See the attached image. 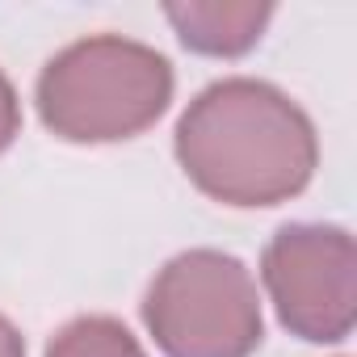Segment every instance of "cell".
Masks as SVG:
<instances>
[{
    "label": "cell",
    "mask_w": 357,
    "mask_h": 357,
    "mask_svg": "<svg viewBox=\"0 0 357 357\" xmlns=\"http://www.w3.org/2000/svg\"><path fill=\"white\" fill-rule=\"evenodd\" d=\"M43 357H147L143 340L118 315H76L43 349Z\"/></svg>",
    "instance_id": "6"
},
{
    "label": "cell",
    "mask_w": 357,
    "mask_h": 357,
    "mask_svg": "<svg viewBox=\"0 0 357 357\" xmlns=\"http://www.w3.org/2000/svg\"><path fill=\"white\" fill-rule=\"evenodd\" d=\"M278 324L307 344H340L357 319V248L340 223H286L261 252Z\"/></svg>",
    "instance_id": "4"
},
{
    "label": "cell",
    "mask_w": 357,
    "mask_h": 357,
    "mask_svg": "<svg viewBox=\"0 0 357 357\" xmlns=\"http://www.w3.org/2000/svg\"><path fill=\"white\" fill-rule=\"evenodd\" d=\"M139 315L164 357H252L265 340L261 286L223 248L168 257L147 282Z\"/></svg>",
    "instance_id": "3"
},
{
    "label": "cell",
    "mask_w": 357,
    "mask_h": 357,
    "mask_svg": "<svg viewBox=\"0 0 357 357\" xmlns=\"http://www.w3.org/2000/svg\"><path fill=\"white\" fill-rule=\"evenodd\" d=\"M0 357H26V336L5 311H0Z\"/></svg>",
    "instance_id": "8"
},
{
    "label": "cell",
    "mask_w": 357,
    "mask_h": 357,
    "mask_svg": "<svg viewBox=\"0 0 357 357\" xmlns=\"http://www.w3.org/2000/svg\"><path fill=\"white\" fill-rule=\"evenodd\" d=\"M22 135V101H17V89L13 80L0 68V155L13 147V139Z\"/></svg>",
    "instance_id": "7"
},
{
    "label": "cell",
    "mask_w": 357,
    "mask_h": 357,
    "mask_svg": "<svg viewBox=\"0 0 357 357\" xmlns=\"http://www.w3.org/2000/svg\"><path fill=\"white\" fill-rule=\"evenodd\" d=\"M164 22L194 55L240 59L261 43L265 26L273 22V5H257V0H181V5H164Z\"/></svg>",
    "instance_id": "5"
},
{
    "label": "cell",
    "mask_w": 357,
    "mask_h": 357,
    "mask_svg": "<svg viewBox=\"0 0 357 357\" xmlns=\"http://www.w3.org/2000/svg\"><path fill=\"white\" fill-rule=\"evenodd\" d=\"M176 72L164 51L126 34H89L59 47L34 84L43 126L63 143H126L172 105Z\"/></svg>",
    "instance_id": "2"
},
{
    "label": "cell",
    "mask_w": 357,
    "mask_h": 357,
    "mask_svg": "<svg viewBox=\"0 0 357 357\" xmlns=\"http://www.w3.org/2000/svg\"><path fill=\"white\" fill-rule=\"evenodd\" d=\"M172 155L190 185L219 206L261 211L298 198L319 168L311 114L273 80H211L172 126Z\"/></svg>",
    "instance_id": "1"
}]
</instances>
